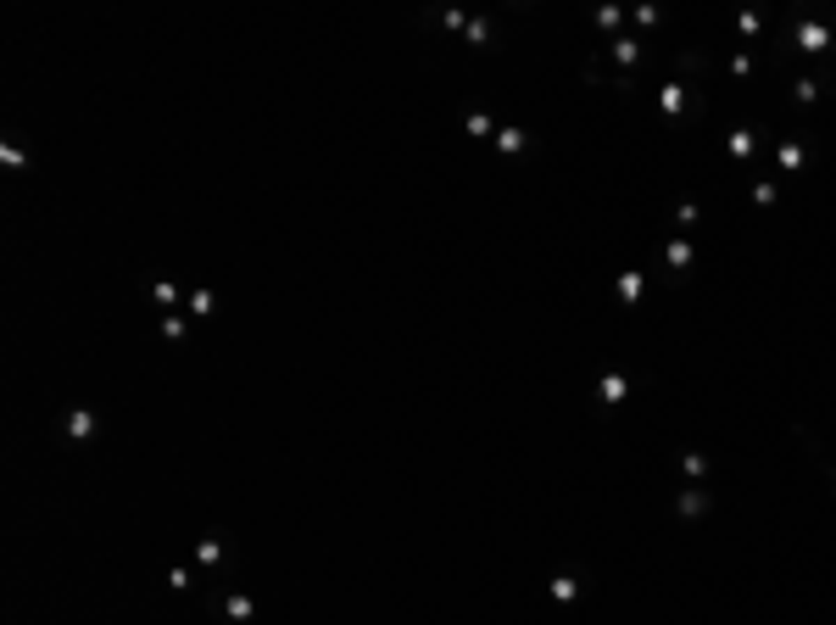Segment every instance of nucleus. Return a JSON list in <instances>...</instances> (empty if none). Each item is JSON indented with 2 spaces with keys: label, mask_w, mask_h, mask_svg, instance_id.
<instances>
[{
  "label": "nucleus",
  "mask_w": 836,
  "mask_h": 625,
  "mask_svg": "<svg viewBox=\"0 0 836 625\" xmlns=\"http://www.w3.org/2000/svg\"><path fill=\"white\" fill-rule=\"evenodd\" d=\"M0 156H6V162H11V168H22V162H28V156H22V146H11V140H6V146H0Z\"/></svg>",
  "instance_id": "obj_23"
},
{
  "label": "nucleus",
  "mask_w": 836,
  "mask_h": 625,
  "mask_svg": "<svg viewBox=\"0 0 836 625\" xmlns=\"http://www.w3.org/2000/svg\"><path fill=\"white\" fill-rule=\"evenodd\" d=\"M636 56H641V45H636V39H613V62H619V68H630Z\"/></svg>",
  "instance_id": "obj_10"
},
{
  "label": "nucleus",
  "mask_w": 836,
  "mask_h": 625,
  "mask_svg": "<svg viewBox=\"0 0 836 625\" xmlns=\"http://www.w3.org/2000/svg\"><path fill=\"white\" fill-rule=\"evenodd\" d=\"M831 491H836V469H831Z\"/></svg>",
  "instance_id": "obj_24"
},
{
  "label": "nucleus",
  "mask_w": 836,
  "mask_h": 625,
  "mask_svg": "<svg viewBox=\"0 0 836 625\" xmlns=\"http://www.w3.org/2000/svg\"><path fill=\"white\" fill-rule=\"evenodd\" d=\"M686 474H697V480H702V474H708V458H702V453H686Z\"/></svg>",
  "instance_id": "obj_22"
},
{
  "label": "nucleus",
  "mask_w": 836,
  "mask_h": 625,
  "mask_svg": "<svg viewBox=\"0 0 836 625\" xmlns=\"http://www.w3.org/2000/svg\"><path fill=\"white\" fill-rule=\"evenodd\" d=\"M162 335H167V341H184V312H167V318H162Z\"/></svg>",
  "instance_id": "obj_17"
},
{
  "label": "nucleus",
  "mask_w": 836,
  "mask_h": 625,
  "mask_svg": "<svg viewBox=\"0 0 836 625\" xmlns=\"http://www.w3.org/2000/svg\"><path fill=\"white\" fill-rule=\"evenodd\" d=\"M468 134H474V140H485V134H496V129H491V118H485V112H474V118H468Z\"/></svg>",
  "instance_id": "obj_19"
},
{
  "label": "nucleus",
  "mask_w": 836,
  "mask_h": 625,
  "mask_svg": "<svg viewBox=\"0 0 836 625\" xmlns=\"http://www.w3.org/2000/svg\"><path fill=\"white\" fill-rule=\"evenodd\" d=\"M212 308H218L212 291H190V312H195V318H212Z\"/></svg>",
  "instance_id": "obj_15"
},
{
  "label": "nucleus",
  "mask_w": 836,
  "mask_h": 625,
  "mask_svg": "<svg viewBox=\"0 0 836 625\" xmlns=\"http://www.w3.org/2000/svg\"><path fill=\"white\" fill-rule=\"evenodd\" d=\"M803 162H809V151H803V140H786V146H780V168H786V173H797Z\"/></svg>",
  "instance_id": "obj_5"
},
{
  "label": "nucleus",
  "mask_w": 836,
  "mask_h": 625,
  "mask_svg": "<svg viewBox=\"0 0 836 625\" xmlns=\"http://www.w3.org/2000/svg\"><path fill=\"white\" fill-rule=\"evenodd\" d=\"M624 391H630V380H624V374H608V380H603V402H624Z\"/></svg>",
  "instance_id": "obj_12"
},
{
  "label": "nucleus",
  "mask_w": 836,
  "mask_h": 625,
  "mask_svg": "<svg viewBox=\"0 0 836 625\" xmlns=\"http://www.w3.org/2000/svg\"><path fill=\"white\" fill-rule=\"evenodd\" d=\"M574 592H580V581H574V575H558V581H552V598H563V603H569Z\"/></svg>",
  "instance_id": "obj_18"
},
{
  "label": "nucleus",
  "mask_w": 836,
  "mask_h": 625,
  "mask_svg": "<svg viewBox=\"0 0 836 625\" xmlns=\"http://www.w3.org/2000/svg\"><path fill=\"white\" fill-rule=\"evenodd\" d=\"M658 106H664L669 118H681L686 112V84H664V89H658Z\"/></svg>",
  "instance_id": "obj_3"
},
{
  "label": "nucleus",
  "mask_w": 836,
  "mask_h": 625,
  "mask_svg": "<svg viewBox=\"0 0 836 625\" xmlns=\"http://www.w3.org/2000/svg\"><path fill=\"white\" fill-rule=\"evenodd\" d=\"M697 251H691V240H675L669 251H664V263H669V274H686V263H691Z\"/></svg>",
  "instance_id": "obj_4"
},
{
  "label": "nucleus",
  "mask_w": 836,
  "mask_h": 625,
  "mask_svg": "<svg viewBox=\"0 0 836 625\" xmlns=\"http://www.w3.org/2000/svg\"><path fill=\"white\" fill-rule=\"evenodd\" d=\"M792 39H797V51H825V45H831V28H825V23H797Z\"/></svg>",
  "instance_id": "obj_2"
},
{
  "label": "nucleus",
  "mask_w": 836,
  "mask_h": 625,
  "mask_svg": "<svg viewBox=\"0 0 836 625\" xmlns=\"http://www.w3.org/2000/svg\"><path fill=\"white\" fill-rule=\"evenodd\" d=\"M831 45H836V39H831Z\"/></svg>",
  "instance_id": "obj_25"
},
{
  "label": "nucleus",
  "mask_w": 836,
  "mask_h": 625,
  "mask_svg": "<svg viewBox=\"0 0 836 625\" xmlns=\"http://www.w3.org/2000/svg\"><path fill=\"white\" fill-rule=\"evenodd\" d=\"M681 514H686V519L708 514V491H686V497H681Z\"/></svg>",
  "instance_id": "obj_8"
},
{
  "label": "nucleus",
  "mask_w": 836,
  "mask_h": 625,
  "mask_svg": "<svg viewBox=\"0 0 836 625\" xmlns=\"http://www.w3.org/2000/svg\"><path fill=\"white\" fill-rule=\"evenodd\" d=\"M792 95L809 106V101H820V84H814V78H797V84H792Z\"/></svg>",
  "instance_id": "obj_16"
},
{
  "label": "nucleus",
  "mask_w": 836,
  "mask_h": 625,
  "mask_svg": "<svg viewBox=\"0 0 836 625\" xmlns=\"http://www.w3.org/2000/svg\"><path fill=\"white\" fill-rule=\"evenodd\" d=\"M224 614H229V620H234V625H240V620H251V614H257V603H251V598H240V592H234V598H229V603H224Z\"/></svg>",
  "instance_id": "obj_7"
},
{
  "label": "nucleus",
  "mask_w": 836,
  "mask_h": 625,
  "mask_svg": "<svg viewBox=\"0 0 836 625\" xmlns=\"http://www.w3.org/2000/svg\"><path fill=\"white\" fill-rule=\"evenodd\" d=\"M641 285H647V279H641L636 268H630V274H619V302H641Z\"/></svg>",
  "instance_id": "obj_6"
},
{
  "label": "nucleus",
  "mask_w": 836,
  "mask_h": 625,
  "mask_svg": "<svg viewBox=\"0 0 836 625\" xmlns=\"http://www.w3.org/2000/svg\"><path fill=\"white\" fill-rule=\"evenodd\" d=\"M753 146H759L753 129H736V134H731V156H753Z\"/></svg>",
  "instance_id": "obj_14"
},
{
  "label": "nucleus",
  "mask_w": 836,
  "mask_h": 625,
  "mask_svg": "<svg viewBox=\"0 0 836 625\" xmlns=\"http://www.w3.org/2000/svg\"><path fill=\"white\" fill-rule=\"evenodd\" d=\"M62 430H67V441H78V447H84V441H95V430H101V419H95L89 408H73V413L62 419Z\"/></svg>",
  "instance_id": "obj_1"
},
{
  "label": "nucleus",
  "mask_w": 836,
  "mask_h": 625,
  "mask_svg": "<svg viewBox=\"0 0 836 625\" xmlns=\"http://www.w3.org/2000/svg\"><path fill=\"white\" fill-rule=\"evenodd\" d=\"M525 140H530L525 129H496V146H502V151H525Z\"/></svg>",
  "instance_id": "obj_11"
},
{
  "label": "nucleus",
  "mask_w": 836,
  "mask_h": 625,
  "mask_svg": "<svg viewBox=\"0 0 836 625\" xmlns=\"http://www.w3.org/2000/svg\"><path fill=\"white\" fill-rule=\"evenodd\" d=\"M736 28H742V34H747V39H753V34H759V28H764V17H759V11H742V17H736Z\"/></svg>",
  "instance_id": "obj_20"
},
{
  "label": "nucleus",
  "mask_w": 836,
  "mask_h": 625,
  "mask_svg": "<svg viewBox=\"0 0 836 625\" xmlns=\"http://www.w3.org/2000/svg\"><path fill=\"white\" fill-rule=\"evenodd\" d=\"M697 218H702V213H697V201H686L681 213H675V224H681V229H691V224H697Z\"/></svg>",
  "instance_id": "obj_21"
},
{
  "label": "nucleus",
  "mask_w": 836,
  "mask_h": 625,
  "mask_svg": "<svg viewBox=\"0 0 836 625\" xmlns=\"http://www.w3.org/2000/svg\"><path fill=\"white\" fill-rule=\"evenodd\" d=\"M151 296H156V302H162L167 312L179 308V285H173V279H156V291H151Z\"/></svg>",
  "instance_id": "obj_13"
},
{
  "label": "nucleus",
  "mask_w": 836,
  "mask_h": 625,
  "mask_svg": "<svg viewBox=\"0 0 836 625\" xmlns=\"http://www.w3.org/2000/svg\"><path fill=\"white\" fill-rule=\"evenodd\" d=\"M195 558H201V564H218V558H224V542H218V536H201V542H195Z\"/></svg>",
  "instance_id": "obj_9"
}]
</instances>
